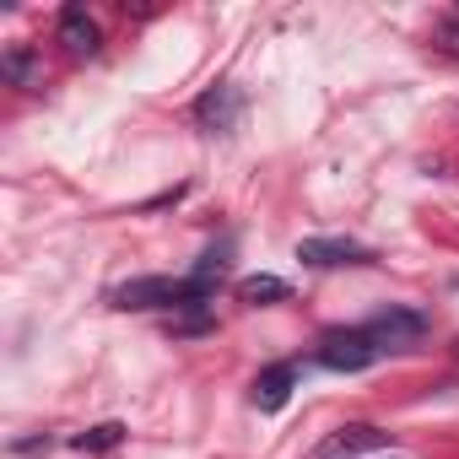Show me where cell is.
I'll list each match as a JSON object with an SVG mask.
<instances>
[{
  "label": "cell",
  "mask_w": 459,
  "mask_h": 459,
  "mask_svg": "<svg viewBox=\"0 0 459 459\" xmlns=\"http://www.w3.org/2000/svg\"><path fill=\"white\" fill-rule=\"evenodd\" d=\"M287 298H292V287H287L281 276H244V281H238V303H249V308L287 303Z\"/></svg>",
  "instance_id": "9"
},
{
  "label": "cell",
  "mask_w": 459,
  "mask_h": 459,
  "mask_svg": "<svg viewBox=\"0 0 459 459\" xmlns=\"http://www.w3.org/2000/svg\"><path fill=\"white\" fill-rule=\"evenodd\" d=\"M448 17H454V22H459V6H454V12H448Z\"/></svg>",
  "instance_id": "12"
},
{
  "label": "cell",
  "mask_w": 459,
  "mask_h": 459,
  "mask_svg": "<svg viewBox=\"0 0 459 459\" xmlns=\"http://www.w3.org/2000/svg\"><path fill=\"white\" fill-rule=\"evenodd\" d=\"M378 357H384V351L373 346L368 330H325L319 346H314V362L330 368V373H362V368H373Z\"/></svg>",
  "instance_id": "1"
},
{
  "label": "cell",
  "mask_w": 459,
  "mask_h": 459,
  "mask_svg": "<svg viewBox=\"0 0 459 459\" xmlns=\"http://www.w3.org/2000/svg\"><path fill=\"white\" fill-rule=\"evenodd\" d=\"M454 357H459V341H454Z\"/></svg>",
  "instance_id": "13"
},
{
  "label": "cell",
  "mask_w": 459,
  "mask_h": 459,
  "mask_svg": "<svg viewBox=\"0 0 459 459\" xmlns=\"http://www.w3.org/2000/svg\"><path fill=\"white\" fill-rule=\"evenodd\" d=\"M292 384H298V368H292V362L265 368V373L255 378V405H260V411H281L287 394H292Z\"/></svg>",
  "instance_id": "8"
},
{
  "label": "cell",
  "mask_w": 459,
  "mask_h": 459,
  "mask_svg": "<svg viewBox=\"0 0 459 459\" xmlns=\"http://www.w3.org/2000/svg\"><path fill=\"white\" fill-rule=\"evenodd\" d=\"M0 76H6L12 87H22V92H39V87H44V60H39L28 44H17V49L0 55Z\"/></svg>",
  "instance_id": "7"
},
{
  "label": "cell",
  "mask_w": 459,
  "mask_h": 459,
  "mask_svg": "<svg viewBox=\"0 0 459 459\" xmlns=\"http://www.w3.org/2000/svg\"><path fill=\"white\" fill-rule=\"evenodd\" d=\"M238 114H244V92H238V87H211V92L195 103V125L211 130V135H227V130L238 125Z\"/></svg>",
  "instance_id": "5"
},
{
  "label": "cell",
  "mask_w": 459,
  "mask_h": 459,
  "mask_svg": "<svg viewBox=\"0 0 459 459\" xmlns=\"http://www.w3.org/2000/svg\"><path fill=\"white\" fill-rule=\"evenodd\" d=\"M432 39H437V49H443V55H454V60H459V22H454V17H443V22L432 28Z\"/></svg>",
  "instance_id": "11"
},
{
  "label": "cell",
  "mask_w": 459,
  "mask_h": 459,
  "mask_svg": "<svg viewBox=\"0 0 459 459\" xmlns=\"http://www.w3.org/2000/svg\"><path fill=\"white\" fill-rule=\"evenodd\" d=\"M389 443V432H378L373 421H346V427H335L308 459H357V454H368V448H384Z\"/></svg>",
  "instance_id": "3"
},
{
  "label": "cell",
  "mask_w": 459,
  "mask_h": 459,
  "mask_svg": "<svg viewBox=\"0 0 459 459\" xmlns=\"http://www.w3.org/2000/svg\"><path fill=\"white\" fill-rule=\"evenodd\" d=\"M362 330L373 335L378 351H416L421 335H427V314H416V308H384V314H373Z\"/></svg>",
  "instance_id": "2"
},
{
  "label": "cell",
  "mask_w": 459,
  "mask_h": 459,
  "mask_svg": "<svg viewBox=\"0 0 459 459\" xmlns=\"http://www.w3.org/2000/svg\"><path fill=\"white\" fill-rule=\"evenodd\" d=\"M55 39H60V44H65V55H76V60H87V55H98V49H103V33H98V22H92L82 6H65V12H60Z\"/></svg>",
  "instance_id": "6"
},
{
  "label": "cell",
  "mask_w": 459,
  "mask_h": 459,
  "mask_svg": "<svg viewBox=\"0 0 459 459\" xmlns=\"http://www.w3.org/2000/svg\"><path fill=\"white\" fill-rule=\"evenodd\" d=\"M298 260L314 265V271H341V265H368L373 255L351 238H303L298 244Z\"/></svg>",
  "instance_id": "4"
},
{
  "label": "cell",
  "mask_w": 459,
  "mask_h": 459,
  "mask_svg": "<svg viewBox=\"0 0 459 459\" xmlns=\"http://www.w3.org/2000/svg\"><path fill=\"white\" fill-rule=\"evenodd\" d=\"M114 443H125V427H119V421H103V427H92V432L76 437V448H92V454H98V448H114Z\"/></svg>",
  "instance_id": "10"
}]
</instances>
